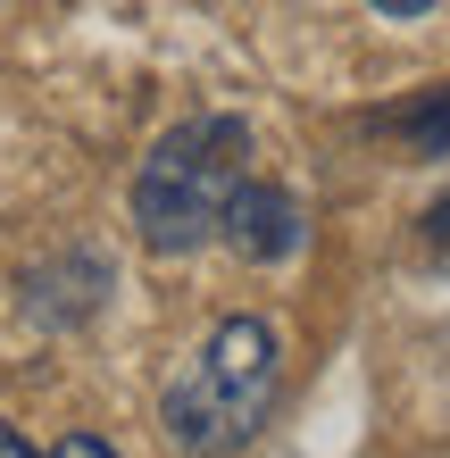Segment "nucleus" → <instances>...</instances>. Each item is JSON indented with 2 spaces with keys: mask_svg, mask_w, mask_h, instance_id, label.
<instances>
[{
  "mask_svg": "<svg viewBox=\"0 0 450 458\" xmlns=\"http://www.w3.org/2000/svg\"><path fill=\"white\" fill-rule=\"evenodd\" d=\"M384 133H401L417 158H442L450 150V92H426V100H409V109H392Z\"/></svg>",
  "mask_w": 450,
  "mask_h": 458,
  "instance_id": "nucleus-4",
  "label": "nucleus"
},
{
  "mask_svg": "<svg viewBox=\"0 0 450 458\" xmlns=\"http://www.w3.org/2000/svg\"><path fill=\"white\" fill-rule=\"evenodd\" d=\"M0 458H34V450H25V434H17V425H0Z\"/></svg>",
  "mask_w": 450,
  "mask_h": 458,
  "instance_id": "nucleus-7",
  "label": "nucleus"
},
{
  "mask_svg": "<svg viewBox=\"0 0 450 458\" xmlns=\"http://www.w3.org/2000/svg\"><path fill=\"white\" fill-rule=\"evenodd\" d=\"M276 384H284L276 326L267 317H217L208 342L192 350V367L158 400V425L183 458H233L276 417Z\"/></svg>",
  "mask_w": 450,
  "mask_h": 458,
  "instance_id": "nucleus-1",
  "label": "nucleus"
},
{
  "mask_svg": "<svg viewBox=\"0 0 450 458\" xmlns=\"http://www.w3.org/2000/svg\"><path fill=\"white\" fill-rule=\"evenodd\" d=\"M376 9H384V17H426L434 0H376Z\"/></svg>",
  "mask_w": 450,
  "mask_h": 458,
  "instance_id": "nucleus-6",
  "label": "nucleus"
},
{
  "mask_svg": "<svg viewBox=\"0 0 450 458\" xmlns=\"http://www.w3.org/2000/svg\"><path fill=\"white\" fill-rule=\"evenodd\" d=\"M50 458H117V450H109V442H100V434H67L59 450H50Z\"/></svg>",
  "mask_w": 450,
  "mask_h": 458,
  "instance_id": "nucleus-5",
  "label": "nucleus"
},
{
  "mask_svg": "<svg viewBox=\"0 0 450 458\" xmlns=\"http://www.w3.org/2000/svg\"><path fill=\"white\" fill-rule=\"evenodd\" d=\"M426 233H434V242H450V200H434V217H426Z\"/></svg>",
  "mask_w": 450,
  "mask_h": 458,
  "instance_id": "nucleus-8",
  "label": "nucleus"
},
{
  "mask_svg": "<svg viewBox=\"0 0 450 458\" xmlns=\"http://www.w3.org/2000/svg\"><path fill=\"white\" fill-rule=\"evenodd\" d=\"M217 242H233L242 259H293L301 242H309V217H301V200L284 192V183L242 175V183H233V200H225Z\"/></svg>",
  "mask_w": 450,
  "mask_h": 458,
  "instance_id": "nucleus-3",
  "label": "nucleus"
},
{
  "mask_svg": "<svg viewBox=\"0 0 450 458\" xmlns=\"http://www.w3.org/2000/svg\"><path fill=\"white\" fill-rule=\"evenodd\" d=\"M250 175V125L242 117H183L175 133H158L142 175H134V225L150 250H208L225 225L233 183Z\"/></svg>",
  "mask_w": 450,
  "mask_h": 458,
  "instance_id": "nucleus-2",
  "label": "nucleus"
}]
</instances>
